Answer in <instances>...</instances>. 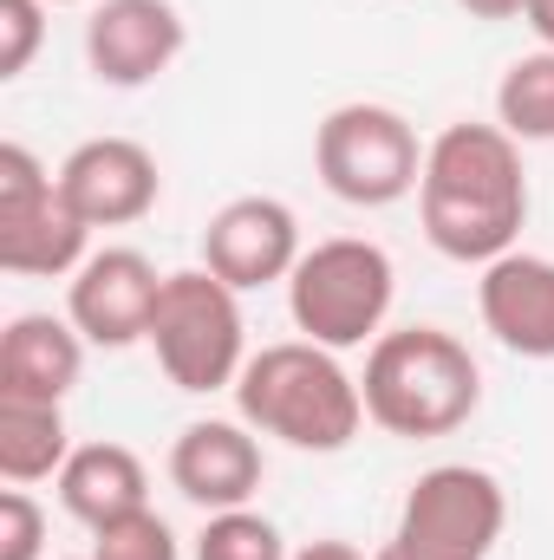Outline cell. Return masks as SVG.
Returning <instances> with one entry per match:
<instances>
[{
    "mask_svg": "<svg viewBox=\"0 0 554 560\" xmlns=\"http://www.w3.org/2000/svg\"><path fill=\"white\" fill-rule=\"evenodd\" d=\"M46 39V0H0V79H20Z\"/></svg>",
    "mask_w": 554,
    "mask_h": 560,
    "instance_id": "21",
    "label": "cell"
},
{
    "mask_svg": "<svg viewBox=\"0 0 554 560\" xmlns=\"http://www.w3.org/2000/svg\"><path fill=\"white\" fill-rule=\"evenodd\" d=\"M46 7H79V0H46Z\"/></svg>",
    "mask_w": 554,
    "mask_h": 560,
    "instance_id": "27",
    "label": "cell"
},
{
    "mask_svg": "<svg viewBox=\"0 0 554 560\" xmlns=\"http://www.w3.org/2000/svg\"><path fill=\"white\" fill-rule=\"evenodd\" d=\"M300 222L280 196H235L209 215L203 229V268L216 280H229L235 293L275 287L300 268Z\"/></svg>",
    "mask_w": 554,
    "mask_h": 560,
    "instance_id": "9",
    "label": "cell"
},
{
    "mask_svg": "<svg viewBox=\"0 0 554 560\" xmlns=\"http://www.w3.org/2000/svg\"><path fill=\"white\" fill-rule=\"evenodd\" d=\"M196 560H293V555H287V541H280V528L268 515H255V509H222V515L203 522Z\"/></svg>",
    "mask_w": 554,
    "mask_h": 560,
    "instance_id": "19",
    "label": "cell"
},
{
    "mask_svg": "<svg viewBox=\"0 0 554 560\" xmlns=\"http://www.w3.org/2000/svg\"><path fill=\"white\" fill-rule=\"evenodd\" d=\"M157 293L163 275L143 261L138 248H99L66 293V319L85 332V346H105V352H125L150 339V313H157Z\"/></svg>",
    "mask_w": 554,
    "mask_h": 560,
    "instance_id": "12",
    "label": "cell"
},
{
    "mask_svg": "<svg viewBox=\"0 0 554 560\" xmlns=\"http://www.w3.org/2000/svg\"><path fill=\"white\" fill-rule=\"evenodd\" d=\"M85 372V332L53 313H20L0 332V398L66 405V392Z\"/></svg>",
    "mask_w": 554,
    "mask_h": 560,
    "instance_id": "15",
    "label": "cell"
},
{
    "mask_svg": "<svg viewBox=\"0 0 554 560\" xmlns=\"http://www.w3.org/2000/svg\"><path fill=\"white\" fill-rule=\"evenodd\" d=\"M293 560H366V555H359L353 541H339V535H326V541H307V548H300Z\"/></svg>",
    "mask_w": 554,
    "mask_h": 560,
    "instance_id": "23",
    "label": "cell"
},
{
    "mask_svg": "<svg viewBox=\"0 0 554 560\" xmlns=\"http://www.w3.org/2000/svg\"><path fill=\"white\" fill-rule=\"evenodd\" d=\"M66 456H72V443H66V418H59V405L0 398V476H7L13 489L59 476Z\"/></svg>",
    "mask_w": 554,
    "mask_h": 560,
    "instance_id": "17",
    "label": "cell"
},
{
    "mask_svg": "<svg viewBox=\"0 0 554 560\" xmlns=\"http://www.w3.org/2000/svg\"><path fill=\"white\" fill-rule=\"evenodd\" d=\"M150 352L163 378L189 398L235 392L249 365V326H242V293L209 268H176L163 275L157 313H150Z\"/></svg>",
    "mask_w": 554,
    "mask_h": 560,
    "instance_id": "4",
    "label": "cell"
},
{
    "mask_svg": "<svg viewBox=\"0 0 554 560\" xmlns=\"http://www.w3.org/2000/svg\"><path fill=\"white\" fill-rule=\"evenodd\" d=\"M372 560H430V555H412L405 541H385V548H379V555H372Z\"/></svg>",
    "mask_w": 554,
    "mask_h": 560,
    "instance_id": "26",
    "label": "cell"
},
{
    "mask_svg": "<svg viewBox=\"0 0 554 560\" xmlns=\"http://www.w3.org/2000/svg\"><path fill=\"white\" fill-rule=\"evenodd\" d=\"M359 392H366V418L385 436L430 443V436H450V430H463L476 418L483 365L443 326H399V332L372 339Z\"/></svg>",
    "mask_w": 554,
    "mask_h": 560,
    "instance_id": "2",
    "label": "cell"
},
{
    "mask_svg": "<svg viewBox=\"0 0 554 560\" xmlns=\"http://www.w3.org/2000/svg\"><path fill=\"white\" fill-rule=\"evenodd\" d=\"M496 125L516 143H554V46L522 52L496 85Z\"/></svg>",
    "mask_w": 554,
    "mask_h": 560,
    "instance_id": "18",
    "label": "cell"
},
{
    "mask_svg": "<svg viewBox=\"0 0 554 560\" xmlns=\"http://www.w3.org/2000/svg\"><path fill=\"white\" fill-rule=\"evenodd\" d=\"M509 528V495L489 469L476 463H437L424 469L399 509L392 541L430 560H489V548Z\"/></svg>",
    "mask_w": 554,
    "mask_h": 560,
    "instance_id": "8",
    "label": "cell"
},
{
    "mask_svg": "<svg viewBox=\"0 0 554 560\" xmlns=\"http://www.w3.org/2000/svg\"><path fill=\"white\" fill-rule=\"evenodd\" d=\"M59 196L85 215V229H131L157 209L163 170L138 138H85L59 163Z\"/></svg>",
    "mask_w": 554,
    "mask_h": 560,
    "instance_id": "11",
    "label": "cell"
},
{
    "mask_svg": "<svg viewBox=\"0 0 554 560\" xmlns=\"http://www.w3.org/2000/svg\"><path fill=\"white\" fill-rule=\"evenodd\" d=\"M417 222L443 261L489 268L516 248L529 222V170L522 143L503 125H443L424 150L417 176Z\"/></svg>",
    "mask_w": 554,
    "mask_h": 560,
    "instance_id": "1",
    "label": "cell"
},
{
    "mask_svg": "<svg viewBox=\"0 0 554 560\" xmlns=\"http://www.w3.org/2000/svg\"><path fill=\"white\" fill-rule=\"evenodd\" d=\"M46 555V509L26 489L0 495V560H39Z\"/></svg>",
    "mask_w": 554,
    "mask_h": 560,
    "instance_id": "22",
    "label": "cell"
},
{
    "mask_svg": "<svg viewBox=\"0 0 554 560\" xmlns=\"http://www.w3.org/2000/svg\"><path fill=\"white\" fill-rule=\"evenodd\" d=\"M476 313L516 359H554V261L549 255H496L476 280Z\"/></svg>",
    "mask_w": 554,
    "mask_h": 560,
    "instance_id": "14",
    "label": "cell"
},
{
    "mask_svg": "<svg viewBox=\"0 0 554 560\" xmlns=\"http://www.w3.org/2000/svg\"><path fill=\"white\" fill-rule=\"evenodd\" d=\"M424 150L430 143H417L405 112L353 98V105H333L320 118V131H313V170H320V183L339 202H353V209H392V202H405L417 189Z\"/></svg>",
    "mask_w": 554,
    "mask_h": 560,
    "instance_id": "6",
    "label": "cell"
},
{
    "mask_svg": "<svg viewBox=\"0 0 554 560\" xmlns=\"http://www.w3.org/2000/svg\"><path fill=\"white\" fill-rule=\"evenodd\" d=\"M522 20H529V33H535L542 46H554V0H529Z\"/></svg>",
    "mask_w": 554,
    "mask_h": 560,
    "instance_id": "25",
    "label": "cell"
},
{
    "mask_svg": "<svg viewBox=\"0 0 554 560\" xmlns=\"http://www.w3.org/2000/svg\"><path fill=\"white\" fill-rule=\"evenodd\" d=\"M392 293H399V268L379 242L333 235V242H313L300 255V268L287 275V313H293L300 339H313L326 352H353L385 332Z\"/></svg>",
    "mask_w": 554,
    "mask_h": 560,
    "instance_id": "5",
    "label": "cell"
},
{
    "mask_svg": "<svg viewBox=\"0 0 554 560\" xmlns=\"http://www.w3.org/2000/svg\"><path fill=\"white\" fill-rule=\"evenodd\" d=\"M189 46V26L170 0H99L85 20V66L99 85L138 92L163 79Z\"/></svg>",
    "mask_w": 554,
    "mask_h": 560,
    "instance_id": "10",
    "label": "cell"
},
{
    "mask_svg": "<svg viewBox=\"0 0 554 560\" xmlns=\"http://www.w3.org/2000/svg\"><path fill=\"white\" fill-rule=\"evenodd\" d=\"M59 502L92 535L150 509V476H143L138 450H125V443H79L66 456V469H59Z\"/></svg>",
    "mask_w": 554,
    "mask_h": 560,
    "instance_id": "16",
    "label": "cell"
},
{
    "mask_svg": "<svg viewBox=\"0 0 554 560\" xmlns=\"http://www.w3.org/2000/svg\"><path fill=\"white\" fill-rule=\"evenodd\" d=\"M85 242L92 229L59 196V176L26 143H0V268L20 280L79 275L92 261Z\"/></svg>",
    "mask_w": 554,
    "mask_h": 560,
    "instance_id": "7",
    "label": "cell"
},
{
    "mask_svg": "<svg viewBox=\"0 0 554 560\" xmlns=\"http://www.w3.org/2000/svg\"><path fill=\"white\" fill-rule=\"evenodd\" d=\"M170 482H176V495H189L209 515L249 509L255 489H262V443H255V430L229 418L183 423L176 443H170Z\"/></svg>",
    "mask_w": 554,
    "mask_h": 560,
    "instance_id": "13",
    "label": "cell"
},
{
    "mask_svg": "<svg viewBox=\"0 0 554 560\" xmlns=\"http://www.w3.org/2000/svg\"><path fill=\"white\" fill-rule=\"evenodd\" d=\"M457 7H463L470 20H516L529 0H457Z\"/></svg>",
    "mask_w": 554,
    "mask_h": 560,
    "instance_id": "24",
    "label": "cell"
},
{
    "mask_svg": "<svg viewBox=\"0 0 554 560\" xmlns=\"http://www.w3.org/2000/svg\"><path fill=\"white\" fill-rule=\"evenodd\" d=\"M85 560H92V555H85Z\"/></svg>",
    "mask_w": 554,
    "mask_h": 560,
    "instance_id": "28",
    "label": "cell"
},
{
    "mask_svg": "<svg viewBox=\"0 0 554 560\" xmlns=\"http://www.w3.org/2000/svg\"><path fill=\"white\" fill-rule=\"evenodd\" d=\"M235 411H242L249 430L280 436L287 450L333 456L359 436L366 392L339 365V352H326L313 339H280V346L249 352V365L235 378Z\"/></svg>",
    "mask_w": 554,
    "mask_h": 560,
    "instance_id": "3",
    "label": "cell"
},
{
    "mask_svg": "<svg viewBox=\"0 0 554 560\" xmlns=\"http://www.w3.org/2000/svg\"><path fill=\"white\" fill-rule=\"evenodd\" d=\"M92 560H176V535L157 509H138L92 535Z\"/></svg>",
    "mask_w": 554,
    "mask_h": 560,
    "instance_id": "20",
    "label": "cell"
}]
</instances>
